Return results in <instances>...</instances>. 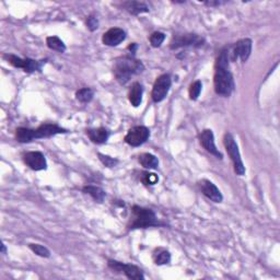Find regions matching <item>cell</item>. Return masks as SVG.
I'll return each mask as SVG.
<instances>
[{
	"label": "cell",
	"mask_w": 280,
	"mask_h": 280,
	"mask_svg": "<svg viewBox=\"0 0 280 280\" xmlns=\"http://www.w3.org/2000/svg\"><path fill=\"white\" fill-rule=\"evenodd\" d=\"M137 48H138V45H137L136 43H133V44H130L129 46H128V49L130 50V53L133 56H135V53H136V50Z\"/></svg>",
	"instance_id": "4dcf8cb0"
},
{
	"label": "cell",
	"mask_w": 280,
	"mask_h": 280,
	"mask_svg": "<svg viewBox=\"0 0 280 280\" xmlns=\"http://www.w3.org/2000/svg\"><path fill=\"white\" fill-rule=\"evenodd\" d=\"M87 26L91 32H94L99 28V20L94 15H89L87 18Z\"/></svg>",
	"instance_id": "f1b7e54d"
},
{
	"label": "cell",
	"mask_w": 280,
	"mask_h": 280,
	"mask_svg": "<svg viewBox=\"0 0 280 280\" xmlns=\"http://www.w3.org/2000/svg\"><path fill=\"white\" fill-rule=\"evenodd\" d=\"M100 161L103 163V165H105L106 168H114L116 167L118 164V160L115 158H112L110 156H106V154H102V153H98Z\"/></svg>",
	"instance_id": "83f0119b"
},
{
	"label": "cell",
	"mask_w": 280,
	"mask_h": 280,
	"mask_svg": "<svg viewBox=\"0 0 280 280\" xmlns=\"http://www.w3.org/2000/svg\"><path fill=\"white\" fill-rule=\"evenodd\" d=\"M82 192L84 194H88L91 197H92L96 203H103L106 197V193L102 190L99 186L94 185H87L82 188Z\"/></svg>",
	"instance_id": "d6986e66"
},
{
	"label": "cell",
	"mask_w": 280,
	"mask_h": 280,
	"mask_svg": "<svg viewBox=\"0 0 280 280\" xmlns=\"http://www.w3.org/2000/svg\"><path fill=\"white\" fill-rule=\"evenodd\" d=\"M227 1H220V0H217V1H205L204 4L208 5V7H219V5L226 4Z\"/></svg>",
	"instance_id": "f546056e"
},
{
	"label": "cell",
	"mask_w": 280,
	"mask_h": 280,
	"mask_svg": "<svg viewBox=\"0 0 280 280\" xmlns=\"http://www.w3.org/2000/svg\"><path fill=\"white\" fill-rule=\"evenodd\" d=\"M68 130L53 123H45L37 128L19 127L15 129V139L20 144H28L33 140L50 138L58 134H67Z\"/></svg>",
	"instance_id": "7a4b0ae2"
},
{
	"label": "cell",
	"mask_w": 280,
	"mask_h": 280,
	"mask_svg": "<svg viewBox=\"0 0 280 280\" xmlns=\"http://www.w3.org/2000/svg\"><path fill=\"white\" fill-rule=\"evenodd\" d=\"M252 46L253 42L251 38L240 39L233 46H229V58L232 61L240 59L242 62H247L252 53Z\"/></svg>",
	"instance_id": "ba28073f"
},
{
	"label": "cell",
	"mask_w": 280,
	"mask_h": 280,
	"mask_svg": "<svg viewBox=\"0 0 280 280\" xmlns=\"http://www.w3.org/2000/svg\"><path fill=\"white\" fill-rule=\"evenodd\" d=\"M126 39V32L121 27H112L102 36V43L106 46H118Z\"/></svg>",
	"instance_id": "5bb4252c"
},
{
	"label": "cell",
	"mask_w": 280,
	"mask_h": 280,
	"mask_svg": "<svg viewBox=\"0 0 280 280\" xmlns=\"http://www.w3.org/2000/svg\"><path fill=\"white\" fill-rule=\"evenodd\" d=\"M230 58H229V46H225L219 51V55L216 59L214 85L216 93L228 98L232 94L236 88L233 75L230 70Z\"/></svg>",
	"instance_id": "6da1fadb"
},
{
	"label": "cell",
	"mask_w": 280,
	"mask_h": 280,
	"mask_svg": "<svg viewBox=\"0 0 280 280\" xmlns=\"http://www.w3.org/2000/svg\"><path fill=\"white\" fill-rule=\"evenodd\" d=\"M94 91L91 88H82L76 92V99L81 103H89L92 101Z\"/></svg>",
	"instance_id": "603a6c76"
},
{
	"label": "cell",
	"mask_w": 280,
	"mask_h": 280,
	"mask_svg": "<svg viewBox=\"0 0 280 280\" xmlns=\"http://www.w3.org/2000/svg\"><path fill=\"white\" fill-rule=\"evenodd\" d=\"M198 185H199V187H201L202 193L208 199H210L211 202L221 203L222 201H224V196H222L219 188L217 187L211 181L204 179L198 182Z\"/></svg>",
	"instance_id": "9a60e30c"
},
{
	"label": "cell",
	"mask_w": 280,
	"mask_h": 280,
	"mask_svg": "<svg viewBox=\"0 0 280 280\" xmlns=\"http://www.w3.org/2000/svg\"><path fill=\"white\" fill-rule=\"evenodd\" d=\"M205 43V38L197 35V34H181V35L173 36L170 43L171 49H178L181 47H201Z\"/></svg>",
	"instance_id": "30bf717a"
},
{
	"label": "cell",
	"mask_w": 280,
	"mask_h": 280,
	"mask_svg": "<svg viewBox=\"0 0 280 280\" xmlns=\"http://www.w3.org/2000/svg\"><path fill=\"white\" fill-rule=\"evenodd\" d=\"M87 136L89 137V139L96 145H103L106 144V141L108 140L111 136L110 130L104 128V127H99V128H89L85 130Z\"/></svg>",
	"instance_id": "2e32d148"
},
{
	"label": "cell",
	"mask_w": 280,
	"mask_h": 280,
	"mask_svg": "<svg viewBox=\"0 0 280 280\" xmlns=\"http://www.w3.org/2000/svg\"><path fill=\"white\" fill-rule=\"evenodd\" d=\"M145 66L141 60L135 58L133 55L122 56L114 62V77L121 84H126L134 76L144 72Z\"/></svg>",
	"instance_id": "3957f363"
},
{
	"label": "cell",
	"mask_w": 280,
	"mask_h": 280,
	"mask_svg": "<svg viewBox=\"0 0 280 280\" xmlns=\"http://www.w3.org/2000/svg\"><path fill=\"white\" fill-rule=\"evenodd\" d=\"M138 161L145 169L154 170L159 167L158 158L151 153H141L138 158Z\"/></svg>",
	"instance_id": "ffe728a7"
},
{
	"label": "cell",
	"mask_w": 280,
	"mask_h": 280,
	"mask_svg": "<svg viewBox=\"0 0 280 280\" xmlns=\"http://www.w3.org/2000/svg\"><path fill=\"white\" fill-rule=\"evenodd\" d=\"M199 141H201V145L204 147V149L206 151H208L210 154H213L217 159L222 160L224 156L222 153L217 149L216 144H215V136L211 129H205L203 130L201 135H199Z\"/></svg>",
	"instance_id": "4fadbf2b"
},
{
	"label": "cell",
	"mask_w": 280,
	"mask_h": 280,
	"mask_svg": "<svg viewBox=\"0 0 280 280\" xmlns=\"http://www.w3.org/2000/svg\"><path fill=\"white\" fill-rule=\"evenodd\" d=\"M1 253L2 254H7V248H5V245L3 243L1 245Z\"/></svg>",
	"instance_id": "1f68e13d"
},
{
	"label": "cell",
	"mask_w": 280,
	"mask_h": 280,
	"mask_svg": "<svg viewBox=\"0 0 280 280\" xmlns=\"http://www.w3.org/2000/svg\"><path fill=\"white\" fill-rule=\"evenodd\" d=\"M150 130L146 126H134L131 127L126 136H125V142L131 147H139L144 145L145 142L149 139Z\"/></svg>",
	"instance_id": "8fae6325"
},
{
	"label": "cell",
	"mask_w": 280,
	"mask_h": 280,
	"mask_svg": "<svg viewBox=\"0 0 280 280\" xmlns=\"http://www.w3.org/2000/svg\"><path fill=\"white\" fill-rule=\"evenodd\" d=\"M28 248H30V250L33 253H35L36 255L41 256V257H45V259H47V257L50 256L49 250L46 247H44V245L31 243V244H28Z\"/></svg>",
	"instance_id": "d4e9b609"
},
{
	"label": "cell",
	"mask_w": 280,
	"mask_h": 280,
	"mask_svg": "<svg viewBox=\"0 0 280 280\" xmlns=\"http://www.w3.org/2000/svg\"><path fill=\"white\" fill-rule=\"evenodd\" d=\"M46 44L48 48L58 51V53H65L67 49L65 43L58 36H48L46 38Z\"/></svg>",
	"instance_id": "7402d4cb"
},
{
	"label": "cell",
	"mask_w": 280,
	"mask_h": 280,
	"mask_svg": "<svg viewBox=\"0 0 280 280\" xmlns=\"http://www.w3.org/2000/svg\"><path fill=\"white\" fill-rule=\"evenodd\" d=\"M164 39H165V34L163 32H159V31L153 32L149 37L151 46L154 48H158L161 46L162 43L164 42Z\"/></svg>",
	"instance_id": "484cf974"
},
{
	"label": "cell",
	"mask_w": 280,
	"mask_h": 280,
	"mask_svg": "<svg viewBox=\"0 0 280 280\" xmlns=\"http://www.w3.org/2000/svg\"><path fill=\"white\" fill-rule=\"evenodd\" d=\"M202 90H203V83L201 80H196V81H194L191 87H190V91H188V94H190V99L192 101H196L199 95L202 93Z\"/></svg>",
	"instance_id": "cb8c5ba5"
},
{
	"label": "cell",
	"mask_w": 280,
	"mask_h": 280,
	"mask_svg": "<svg viewBox=\"0 0 280 280\" xmlns=\"http://www.w3.org/2000/svg\"><path fill=\"white\" fill-rule=\"evenodd\" d=\"M3 58L7 60L11 66L23 69V71L27 73L42 71V67L43 65H45V62H46V59L34 60L31 58H21V57L13 54H4Z\"/></svg>",
	"instance_id": "8992f818"
},
{
	"label": "cell",
	"mask_w": 280,
	"mask_h": 280,
	"mask_svg": "<svg viewBox=\"0 0 280 280\" xmlns=\"http://www.w3.org/2000/svg\"><path fill=\"white\" fill-rule=\"evenodd\" d=\"M153 260L156 265H167L171 262V254L167 250L158 249L157 252L153 254Z\"/></svg>",
	"instance_id": "44dd1931"
},
{
	"label": "cell",
	"mask_w": 280,
	"mask_h": 280,
	"mask_svg": "<svg viewBox=\"0 0 280 280\" xmlns=\"http://www.w3.org/2000/svg\"><path fill=\"white\" fill-rule=\"evenodd\" d=\"M141 182L147 186H153V185L158 184L159 176L156 173L142 172L141 173Z\"/></svg>",
	"instance_id": "4316f807"
},
{
	"label": "cell",
	"mask_w": 280,
	"mask_h": 280,
	"mask_svg": "<svg viewBox=\"0 0 280 280\" xmlns=\"http://www.w3.org/2000/svg\"><path fill=\"white\" fill-rule=\"evenodd\" d=\"M171 85H172V78H171L169 73H163V75L159 76L152 88V92H151L152 101L154 103L162 102L169 94Z\"/></svg>",
	"instance_id": "9c48e42d"
},
{
	"label": "cell",
	"mask_w": 280,
	"mask_h": 280,
	"mask_svg": "<svg viewBox=\"0 0 280 280\" xmlns=\"http://www.w3.org/2000/svg\"><path fill=\"white\" fill-rule=\"evenodd\" d=\"M224 144L226 147V150L229 154V157L231 159V161L233 163V168H234V172H236L238 175L242 176L245 174V167L244 163L242 161L241 158V153H240L239 150V146L237 144L236 139L232 136V134L227 133L224 137Z\"/></svg>",
	"instance_id": "5b68a950"
},
{
	"label": "cell",
	"mask_w": 280,
	"mask_h": 280,
	"mask_svg": "<svg viewBox=\"0 0 280 280\" xmlns=\"http://www.w3.org/2000/svg\"><path fill=\"white\" fill-rule=\"evenodd\" d=\"M107 266L108 268L114 273L117 274H123L126 276L128 279L133 280H144L145 275L144 272L138 266L133 265V264H126V263H122L115 260H108L107 261Z\"/></svg>",
	"instance_id": "52a82bcc"
},
{
	"label": "cell",
	"mask_w": 280,
	"mask_h": 280,
	"mask_svg": "<svg viewBox=\"0 0 280 280\" xmlns=\"http://www.w3.org/2000/svg\"><path fill=\"white\" fill-rule=\"evenodd\" d=\"M122 7L130 14L139 15L141 13H148L150 11L149 5L142 1H125L122 3Z\"/></svg>",
	"instance_id": "ac0fdd59"
},
{
	"label": "cell",
	"mask_w": 280,
	"mask_h": 280,
	"mask_svg": "<svg viewBox=\"0 0 280 280\" xmlns=\"http://www.w3.org/2000/svg\"><path fill=\"white\" fill-rule=\"evenodd\" d=\"M130 219L127 224V230H138L148 229V228H158L165 227L167 224L161 222L151 208L141 207L138 205H134L130 211Z\"/></svg>",
	"instance_id": "277c9868"
},
{
	"label": "cell",
	"mask_w": 280,
	"mask_h": 280,
	"mask_svg": "<svg viewBox=\"0 0 280 280\" xmlns=\"http://www.w3.org/2000/svg\"><path fill=\"white\" fill-rule=\"evenodd\" d=\"M144 87L140 82H134L128 91V100L134 107H138L142 102Z\"/></svg>",
	"instance_id": "e0dca14e"
},
{
	"label": "cell",
	"mask_w": 280,
	"mask_h": 280,
	"mask_svg": "<svg viewBox=\"0 0 280 280\" xmlns=\"http://www.w3.org/2000/svg\"><path fill=\"white\" fill-rule=\"evenodd\" d=\"M23 161L33 171H43L47 169L46 158L39 151H30L24 153Z\"/></svg>",
	"instance_id": "7c38bea8"
}]
</instances>
